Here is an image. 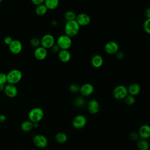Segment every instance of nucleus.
Masks as SVG:
<instances>
[{
    "label": "nucleus",
    "instance_id": "nucleus-27",
    "mask_svg": "<svg viewBox=\"0 0 150 150\" xmlns=\"http://www.w3.org/2000/svg\"><path fill=\"white\" fill-rule=\"evenodd\" d=\"M125 102L128 105H132L135 102V97L133 96H131L130 94H128L125 98Z\"/></svg>",
    "mask_w": 150,
    "mask_h": 150
},
{
    "label": "nucleus",
    "instance_id": "nucleus-16",
    "mask_svg": "<svg viewBox=\"0 0 150 150\" xmlns=\"http://www.w3.org/2000/svg\"><path fill=\"white\" fill-rule=\"evenodd\" d=\"M58 58L63 63L69 62L71 58V55L69 50H60L58 53Z\"/></svg>",
    "mask_w": 150,
    "mask_h": 150
},
{
    "label": "nucleus",
    "instance_id": "nucleus-24",
    "mask_svg": "<svg viewBox=\"0 0 150 150\" xmlns=\"http://www.w3.org/2000/svg\"><path fill=\"white\" fill-rule=\"evenodd\" d=\"M55 140L58 143L63 144L67 141V136L63 132H59L55 135Z\"/></svg>",
    "mask_w": 150,
    "mask_h": 150
},
{
    "label": "nucleus",
    "instance_id": "nucleus-18",
    "mask_svg": "<svg viewBox=\"0 0 150 150\" xmlns=\"http://www.w3.org/2000/svg\"><path fill=\"white\" fill-rule=\"evenodd\" d=\"M103 58L100 54L94 55L91 59V64L95 68H100L103 64Z\"/></svg>",
    "mask_w": 150,
    "mask_h": 150
},
{
    "label": "nucleus",
    "instance_id": "nucleus-21",
    "mask_svg": "<svg viewBox=\"0 0 150 150\" xmlns=\"http://www.w3.org/2000/svg\"><path fill=\"white\" fill-rule=\"evenodd\" d=\"M137 146L139 150H148L149 148V143L145 139H140L137 141Z\"/></svg>",
    "mask_w": 150,
    "mask_h": 150
},
{
    "label": "nucleus",
    "instance_id": "nucleus-38",
    "mask_svg": "<svg viewBox=\"0 0 150 150\" xmlns=\"http://www.w3.org/2000/svg\"><path fill=\"white\" fill-rule=\"evenodd\" d=\"M4 88H5V84H0V91H4Z\"/></svg>",
    "mask_w": 150,
    "mask_h": 150
},
{
    "label": "nucleus",
    "instance_id": "nucleus-5",
    "mask_svg": "<svg viewBox=\"0 0 150 150\" xmlns=\"http://www.w3.org/2000/svg\"><path fill=\"white\" fill-rule=\"evenodd\" d=\"M128 94L127 87L124 85H118L116 86L112 91L113 97L117 100L124 99Z\"/></svg>",
    "mask_w": 150,
    "mask_h": 150
},
{
    "label": "nucleus",
    "instance_id": "nucleus-34",
    "mask_svg": "<svg viewBox=\"0 0 150 150\" xmlns=\"http://www.w3.org/2000/svg\"><path fill=\"white\" fill-rule=\"evenodd\" d=\"M30 1L33 5L38 6V5L44 4V2L45 0H30Z\"/></svg>",
    "mask_w": 150,
    "mask_h": 150
},
{
    "label": "nucleus",
    "instance_id": "nucleus-13",
    "mask_svg": "<svg viewBox=\"0 0 150 150\" xmlns=\"http://www.w3.org/2000/svg\"><path fill=\"white\" fill-rule=\"evenodd\" d=\"M94 86L91 83H86L80 87L79 92L83 96L88 97L94 92Z\"/></svg>",
    "mask_w": 150,
    "mask_h": 150
},
{
    "label": "nucleus",
    "instance_id": "nucleus-32",
    "mask_svg": "<svg viewBox=\"0 0 150 150\" xmlns=\"http://www.w3.org/2000/svg\"><path fill=\"white\" fill-rule=\"evenodd\" d=\"M139 135H138V134L135 132H132L129 134V139L132 141H135V140H137L138 138Z\"/></svg>",
    "mask_w": 150,
    "mask_h": 150
},
{
    "label": "nucleus",
    "instance_id": "nucleus-14",
    "mask_svg": "<svg viewBox=\"0 0 150 150\" xmlns=\"http://www.w3.org/2000/svg\"><path fill=\"white\" fill-rule=\"evenodd\" d=\"M4 91L5 95L10 98H13L18 94V88L14 84H8L5 86Z\"/></svg>",
    "mask_w": 150,
    "mask_h": 150
},
{
    "label": "nucleus",
    "instance_id": "nucleus-31",
    "mask_svg": "<svg viewBox=\"0 0 150 150\" xmlns=\"http://www.w3.org/2000/svg\"><path fill=\"white\" fill-rule=\"evenodd\" d=\"M84 100L82 97H78L76 98L75 100V104L77 106H81L84 104Z\"/></svg>",
    "mask_w": 150,
    "mask_h": 150
},
{
    "label": "nucleus",
    "instance_id": "nucleus-30",
    "mask_svg": "<svg viewBox=\"0 0 150 150\" xmlns=\"http://www.w3.org/2000/svg\"><path fill=\"white\" fill-rule=\"evenodd\" d=\"M7 83L6 74L4 73H0V84H5Z\"/></svg>",
    "mask_w": 150,
    "mask_h": 150
},
{
    "label": "nucleus",
    "instance_id": "nucleus-9",
    "mask_svg": "<svg viewBox=\"0 0 150 150\" xmlns=\"http://www.w3.org/2000/svg\"><path fill=\"white\" fill-rule=\"evenodd\" d=\"M87 122L86 118L83 115H76L72 121V125L76 129H81L85 127Z\"/></svg>",
    "mask_w": 150,
    "mask_h": 150
},
{
    "label": "nucleus",
    "instance_id": "nucleus-3",
    "mask_svg": "<svg viewBox=\"0 0 150 150\" xmlns=\"http://www.w3.org/2000/svg\"><path fill=\"white\" fill-rule=\"evenodd\" d=\"M56 45L60 50H69L72 45L71 38L65 34L62 35L57 38Z\"/></svg>",
    "mask_w": 150,
    "mask_h": 150
},
{
    "label": "nucleus",
    "instance_id": "nucleus-39",
    "mask_svg": "<svg viewBox=\"0 0 150 150\" xmlns=\"http://www.w3.org/2000/svg\"><path fill=\"white\" fill-rule=\"evenodd\" d=\"M2 1H3V0H0V3H1V2H2Z\"/></svg>",
    "mask_w": 150,
    "mask_h": 150
},
{
    "label": "nucleus",
    "instance_id": "nucleus-26",
    "mask_svg": "<svg viewBox=\"0 0 150 150\" xmlns=\"http://www.w3.org/2000/svg\"><path fill=\"white\" fill-rule=\"evenodd\" d=\"M149 23H150V19H146L142 25V28L144 31L147 34L150 33V28H149Z\"/></svg>",
    "mask_w": 150,
    "mask_h": 150
},
{
    "label": "nucleus",
    "instance_id": "nucleus-2",
    "mask_svg": "<svg viewBox=\"0 0 150 150\" xmlns=\"http://www.w3.org/2000/svg\"><path fill=\"white\" fill-rule=\"evenodd\" d=\"M7 83L14 84L18 83L22 78V73L18 69H12L6 74Z\"/></svg>",
    "mask_w": 150,
    "mask_h": 150
},
{
    "label": "nucleus",
    "instance_id": "nucleus-25",
    "mask_svg": "<svg viewBox=\"0 0 150 150\" xmlns=\"http://www.w3.org/2000/svg\"><path fill=\"white\" fill-rule=\"evenodd\" d=\"M76 14L72 11H67L64 14V18L67 21H74L76 19Z\"/></svg>",
    "mask_w": 150,
    "mask_h": 150
},
{
    "label": "nucleus",
    "instance_id": "nucleus-37",
    "mask_svg": "<svg viewBox=\"0 0 150 150\" xmlns=\"http://www.w3.org/2000/svg\"><path fill=\"white\" fill-rule=\"evenodd\" d=\"M145 16L146 19H150V9L149 8H147L145 11Z\"/></svg>",
    "mask_w": 150,
    "mask_h": 150
},
{
    "label": "nucleus",
    "instance_id": "nucleus-36",
    "mask_svg": "<svg viewBox=\"0 0 150 150\" xmlns=\"http://www.w3.org/2000/svg\"><path fill=\"white\" fill-rule=\"evenodd\" d=\"M12 38L11 37V36H6L5 38H4V43L6 44V45H9L11 42H12Z\"/></svg>",
    "mask_w": 150,
    "mask_h": 150
},
{
    "label": "nucleus",
    "instance_id": "nucleus-8",
    "mask_svg": "<svg viewBox=\"0 0 150 150\" xmlns=\"http://www.w3.org/2000/svg\"><path fill=\"white\" fill-rule=\"evenodd\" d=\"M33 142L35 145L39 148H43L47 145V139L43 135H36L33 138Z\"/></svg>",
    "mask_w": 150,
    "mask_h": 150
},
{
    "label": "nucleus",
    "instance_id": "nucleus-6",
    "mask_svg": "<svg viewBox=\"0 0 150 150\" xmlns=\"http://www.w3.org/2000/svg\"><path fill=\"white\" fill-rule=\"evenodd\" d=\"M55 44V39L52 34H45L40 39V46L46 49H50Z\"/></svg>",
    "mask_w": 150,
    "mask_h": 150
},
{
    "label": "nucleus",
    "instance_id": "nucleus-19",
    "mask_svg": "<svg viewBox=\"0 0 150 150\" xmlns=\"http://www.w3.org/2000/svg\"><path fill=\"white\" fill-rule=\"evenodd\" d=\"M128 93L133 96H135L138 95L141 91V87L139 84L137 83H131L128 87H127Z\"/></svg>",
    "mask_w": 150,
    "mask_h": 150
},
{
    "label": "nucleus",
    "instance_id": "nucleus-4",
    "mask_svg": "<svg viewBox=\"0 0 150 150\" xmlns=\"http://www.w3.org/2000/svg\"><path fill=\"white\" fill-rule=\"evenodd\" d=\"M44 116V112L42 108L39 107H35L30 110L28 114L29 120L34 122H38L42 120Z\"/></svg>",
    "mask_w": 150,
    "mask_h": 150
},
{
    "label": "nucleus",
    "instance_id": "nucleus-12",
    "mask_svg": "<svg viewBox=\"0 0 150 150\" xmlns=\"http://www.w3.org/2000/svg\"><path fill=\"white\" fill-rule=\"evenodd\" d=\"M33 55L35 58L38 60H45L47 56V50L45 48L40 46L35 48Z\"/></svg>",
    "mask_w": 150,
    "mask_h": 150
},
{
    "label": "nucleus",
    "instance_id": "nucleus-1",
    "mask_svg": "<svg viewBox=\"0 0 150 150\" xmlns=\"http://www.w3.org/2000/svg\"><path fill=\"white\" fill-rule=\"evenodd\" d=\"M80 29V26L75 20L66 21L64 27L65 35L71 38L76 36L79 33Z\"/></svg>",
    "mask_w": 150,
    "mask_h": 150
},
{
    "label": "nucleus",
    "instance_id": "nucleus-11",
    "mask_svg": "<svg viewBox=\"0 0 150 150\" xmlns=\"http://www.w3.org/2000/svg\"><path fill=\"white\" fill-rule=\"evenodd\" d=\"M8 46L10 52L14 54L20 53L22 50V43L17 39L12 40V42Z\"/></svg>",
    "mask_w": 150,
    "mask_h": 150
},
{
    "label": "nucleus",
    "instance_id": "nucleus-28",
    "mask_svg": "<svg viewBox=\"0 0 150 150\" xmlns=\"http://www.w3.org/2000/svg\"><path fill=\"white\" fill-rule=\"evenodd\" d=\"M30 45L33 47H38L40 46V39L38 38H33L30 40Z\"/></svg>",
    "mask_w": 150,
    "mask_h": 150
},
{
    "label": "nucleus",
    "instance_id": "nucleus-33",
    "mask_svg": "<svg viewBox=\"0 0 150 150\" xmlns=\"http://www.w3.org/2000/svg\"><path fill=\"white\" fill-rule=\"evenodd\" d=\"M60 48L59 47V46L56 43L50 48L51 52L53 53H58L60 51Z\"/></svg>",
    "mask_w": 150,
    "mask_h": 150
},
{
    "label": "nucleus",
    "instance_id": "nucleus-15",
    "mask_svg": "<svg viewBox=\"0 0 150 150\" xmlns=\"http://www.w3.org/2000/svg\"><path fill=\"white\" fill-rule=\"evenodd\" d=\"M138 135L141 139H147L150 137V127L148 125H142L138 130Z\"/></svg>",
    "mask_w": 150,
    "mask_h": 150
},
{
    "label": "nucleus",
    "instance_id": "nucleus-17",
    "mask_svg": "<svg viewBox=\"0 0 150 150\" xmlns=\"http://www.w3.org/2000/svg\"><path fill=\"white\" fill-rule=\"evenodd\" d=\"M87 108L89 112L91 114H96L100 109V105L98 102L94 99L91 100L87 104Z\"/></svg>",
    "mask_w": 150,
    "mask_h": 150
},
{
    "label": "nucleus",
    "instance_id": "nucleus-7",
    "mask_svg": "<svg viewBox=\"0 0 150 150\" xmlns=\"http://www.w3.org/2000/svg\"><path fill=\"white\" fill-rule=\"evenodd\" d=\"M104 50L108 54H115L119 51V45L115 41H109L105 43Z\"/></svg>",
    "mask_w": 150,
    "mask_h": 150
},
{
    "label": "nucleus",
    "instance_id": "nucleus-10",
    "mask_svg": "<svg viewBox=\"0 0 150 150\" xmlns=\"http://www.w3.org/2000/svg\"><path fill=\"white\" fill-rule=\"evenodd\" d=\"M75 21L80 26H85L90 23L91 18L88 14L86 13H81L76 15Z\"/></svg>",
    "mask_w": 150,
    "mask_h": 150
},
{
    "label": "nucleus",
    "instance_id": "nucleus-20",
    "mask_svg": "<svg viewBox=\"0 0 150 150\" xmlns=\"http://www.w3.org/2000/svg\"><path fill=\"white\" fill-rule=\"evenodd\" d=\"M59 4V0H45L44 5L47 9L54 10L56 9Z\"/></svg>",
    "mask_w": 150,
    "mask_h": 150
},
{
    "label": "nucleus",
    "instance_id": "nucleus-22",
    "mask_svg": "<svg viewBox=\"0 0 150 150\" xmlns=\"http://www.w3.org/2000/svg\"><path fill=\"white\" fill-rule=\"evenodd\" d=\"M21 128L22 131L25 132H29L33 128V122L30 120H25L22 122Z\"/></svg>",
    "mask_w": 150,
    "mask_h": 150
},
{
    "label": "nucleus",
    "instance_id": "nucleus-29",
    "mask_svg": "<svg viewBox=\"0 0 150 150\" xmlns=\"http://www.w3.org/2000/svg\"><path fill=\"white\" fill-rule=\"evenodd\" d=\"M69 90L73 93H77L80 90V86L75 83H73L69 86Z\"/></svg>",
    "mask_w": 150,
    "mask_h": 150
},
{
    "label": "nucleus",
    "instance_id": "nucleus-35",
    "mask_svg": "<svg viewBox=\"0 0 150 150\" xmlns=\"http://www.w3.org/2000/svg\"><path fill=\"white\" fill-rule=\"evenodd\" d=\"M116 57L117 59L118 60H122L124 58V53L122 52H118L116 54H115Z\"/></svg>",
    "mask_w": 150,
    "mask_h": 150
},
{
    "label": "nucleus",
    "instance_id": "nucleus-23",
    "mask_svg": "<svg viewBox=\"0 0 150 150\" xmlns=\"http://www.w3.org/2000/svg\"><path fill=\"white\" fill-rule=\"evenodd\" d=\"M47 10L48 9L46 6L44 5V4H43L36 6L35 8V13L38 16H43L47 13Z\"/></svg>",
    "mask_w": 150,
    "mask_h": 150
}]
</instances>
